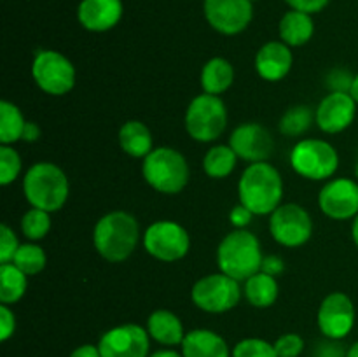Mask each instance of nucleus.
<instances>
[{
    "label": "nucleus",
    "mask_w": 358,
    "mask_h": 357,
    "mask_svg": "<svg viewBox=\"0 0 358 357\" xmlns=\"http://www.w3.org/2000/svg\"><path fill=\"white\" fill-rule=\"evenodd\" d=\"M350 94H352V97L355 98V102H357V105H358V74L355 76V79H353L352 90H350Z\"/></svg>",
    "instance_id": "a18cd8bd"
},
{
    "label": "nucleus",
    "mask_w": 358,
    "mask_h": 357,
    "mask_svg": "<svg viewBox=\"0 0 358 357\" xmlns=\"http://www.w3.org/2000/svg\"><path fill=\"white\" fill-rule=\"evenodd\" d=\"M315 24L311 20V14L303 13V10H289L280 21V37L290 48L304 46L313 37Z\"/></svg>",
    "instance_id": "4be33fe9"
},
{
    "label": "nucleus",
    "mask_w": 358,
    "mask_h": 357,
    "mask_svg": "<svg viewBox=\"0 0 358 357\" xmlns=\"http://www.w3.org/2000/svg\"><path fill=\"white\" fill-rule=\"evenodd\" d=\"M261 244L254 233L247 230H234L222 238L217 248V262L219 270L234 280L250 279L262 266Z\"/></svg>",
    "instance_id": "20e7f679"
},
{
    "label": "nucleus",
    "mask_w": 358,
    "mask_h": 357,
    "mask_svg": "<svg viewBox=\"0 0 358 357\" xmlns=\"http://www.w3.org/2000/svg\"><path fill=\"white\" fill-rule=\"evenodd\" d=\"M229 146L238 158L250 163L266 161L273 153V136L268 130L259 122H245L238 126L229 139Z\"/></svg>",
    "instance_id": "f3484780"
},
{
    "label": "nucleus",
    "mask_w": 358,
    "mask_h": 357,
    "mask_svg": "<svg viewBox=\"0 0 358 357\" xmlns=\"http://www.w3.org/2000/svg\"><path fill=\"white\" fill-rule=\"evenodd\" d=\"M317 357H346V352L338 343H327V345L322 346Z\"/></svg>",
    "instance_id": "a19ab883"
},
{
    "label": "nucleus",
    "mask_w": 358,
    "mask_h": 357,
    "mask_svg": "<svg viewBox=\"0 0 358 357\" xmlns=\"http://www.w3.org/2000/svg\"><path fill=\"white\" fill-rule=\"evenodd\" d=\"M119 144L121 149L131 158H145L154 149L150 130L140 121H126L121 126Z\"/></svg>",
    "instance_id": "5701e85b"
},
{
    "label": "nucleus",
    "mask_w": 358,
    "mask_h": 357,
    "mask_svg": "<svg viewBox=\"0 0 358 357\" xmlns=\"http://www.w3.org/2000/svg\"><path fill=\"white\" fill-rule=\"evenodd\" d=\"M346 357H358V342H355L350 346L348 352H346Z\"/></svg>",
    "instance_id": "de8ad7c7"
},
{
    "label": "nucleus",
    "mask_w": 358,
    "mask_h": 357,
    "mask_svg": "<svg viewBox=\"0 0 358 357\" xmlns=\"http://www.w3.org/2000/svg\"><path fill=\"white\" fill-rule=\"evenodd\" d=\"M143 247L157 261L173 262L187 254L191 238L185 227L175 220H157L143 233Z\"/></svg>",
    "instance_id": "9d476101"
},
{
    "label": "nucleus",
    "mask_w": 358,
    "mask_h": 357,
    "mask_svg": "<svg viewBox=\"0 0 358 357\" xmlns=\"http://www.w3.org/2000/svg\"><path fill=\"white\" fill-rule=\"evenodd\" d=\"M17 248H20V241H17L14 231L7 224H2L0 226V265L13 262Z\"/></svg>",
    "instance_id": "f704fd0d"
},
{
    "label": "nucleus",
    "mask_w": 358,
    "mask_h": 357,
    "mask_svg": "<svg viewBox=\"0 0 358 357\" xmlns=\"http://www.w3.org/2000/svg\"><path fill=\"white\" fill-rule=\"evenodd\" d=\"M294 63L292 51L290 46L285 42L273 41L262 46L255 55V69L262 79L269 80V83H276L287 77L290 72Z\"/></svg>",
    "instance_id": "a211bd4d"
},
{
    "label": "nucleus",
    "mask_w": 358,
    "mask_h": 357,
    "mask_svg": "<svg viewBox=\"0 0 358 357\" xmlns=\"http://www.w3.org/2000/svg\"><path fill=\"white\" fill-rule=\"evenodd\" d=\"M240 298L241 289L238 280L222 272L201 276L191 290L192 303L208 314H224L233 310Z\"/></svg>",
    "instance_id": "6e6552de"
},
{
    "label": "nucleus",
    "mask_w": 358,
    "mask_h": 357,
    "mask_svg": "<svg viewBox=\"0 0 358 357\" xmlns=\"http://www.w3.org/2000/svg\"><path fill=\"white\" fill-rule=\"evenodd\" d=\"M352 237H353V241H355V245H357V248H358V216L355 217V220H353Z\"/></svg>",
    "instance_id": "49530a36"
},
{
    "label": "nucleus",
    "mask_w": 358,
    "mask_h": 357,
    "mask_svg": "<svg viewBox=\"0 0 358 357\" xmlns=\"http://www.w3.org/2000/svg\"><path fill=\"white\" fill-rule=\"evenodd\" d=\"M294 170L310 181H324L332 177L339 167V154L332 144L318 139H304L294 146L290 153Z\"/></svg>",
    "instance_id": "0eeeda50"
},
{
    "label": "nucleus",
    "mask_w": 358,
    "mask_h": 357,
    "mask_svg": "<svg viewBox=\"0 0 358 357\" xmlns=\"http://www.w3.org/2000/svg\"><path fill=\"white\" fill-rule=\"evenodd\" d=\"M70 357H101V354L98 346L87 343V345L77 346V349L70 354Z\"/></svg>",
    "instance_id": "79ce46f5"
},
{
    "label": "nucleus",
    "mask_w": 358,
    "mask_h": 357,
    "mask_svg": "<svg viewBox=\"0 0 358 357\" xmlns=\"http://www.w3.org/2000/svg\"><path fill=\"white\" fill-rule=\"evenodd\" d=\"M227 126L226 104L217 94L203 93L192 98L185 112V130L198 142H213Z\"/></svg>",
    "instance_id": "423d86ee"
},
{
    "label": "nucleus",
    "mask_w": 358,
    "mask_h": 357,
    "mask_svg": "<svg viewBox=\"0 0 358 357\" xmlns=\"http://www.w3.org/2000/svg\"><path fill=\"white\" fill-rule=\"evenodd\" d=\"M140 240L138 220L128 212L115 210L105 214L93 231L98 254L110 262H121L133 254Z\"/></svg>",
    "instance_id": "f03ea898"
},
{
    "label": "nucleus",
    "mask_w": 358,
    "mask_h": 357,
    "mask_svg": "<svg viewBox=\"0 0 358 357\" xmlns=\"http://www.w3.org/2000/svg\"><path fill=\"white\" fill-rule=\"evenodd\" d=\"M315 119V112L306 105H296L290 107L283 114L280 121V132L285 136H299L311 128V122Z\"/></svg>",
    "instance_id": "c85d7f7f"
},
{
    "label": "nucleus",
    "mask_w": 358,
    "mask_h": 357,
    "mask_svg": "<svg viewBox=\"0 0 358 357\" xmlns=\"http://www.w3.org/2000/svg\"><path fill=\"white\" fill-rule=\"evenodd\" d=\"M231 357H278L275 345L261 338H245L236 343Z\"/></svg>",
    "instance_id": "2f4dec72"
},
{
    "label": "nucleus",
    "mask_w": 358,
    "mask_h": 357,
    "mask_svg": "<svg viewBox=\"0 0 358 357\" xmlns=\"http://www.w3.org/2000/svg\"><path fill=\"white\" fill-rule=\"evenodd\" d=\"M142 174L152 189L163 195H177L189 182V164L177 149L156 147L143 158Z\"/></svg>",
    "instance_id": "39448f33"
},
{
    "label": "nucleus",
    "mask_w": 358,
    "mask_h": 357,
    "mask_svg": "<svg viewBox=\"0 0 358 357\" xmlns=\"http://www.w3.org/2000/svg\"><path fill=\"white\" fill-rule=\"evenodd\" d=\"M234 80V69L227 59L212 58L201 70V86L205 93L217 94L229 90Z\"/></svg>",
    "instance_id": "393cba45"
},
{
    "label": "nucleus",
    "mask_w": 358,
    "mask_h": 357,
    "mask_svg": "<svg viewBox=\"0 0 358 357\" xmlns=\"http://www.w3.org/2000/svg\"><path fill=\"white\" fill-rule=\"evenodd\" d=\"M273 345L278 357H299L304 350V340L296 332H287L280 336Z\"/></svg>",
    "instance_id": "72a5a7b5"
},
{
    "label": "nucleus",
    "mask_w": 358,
    "mask_h": 357,
    "mask_svg": "<svg viewBox=\"0 0 358 357\" xmlns=\"http://www.w3.org/2000/svg\"><path fill=\"white\" fill-rule=\"evenodd\" d=\"M27 275L14 262L0 265V301L3 304L17 303L27 293Z\"/></svg>",
    "instance_id": "a878e982"
},
{
    "label": "nucleus",
    "mask_w": 358,
    "mask_h": 357,
    "mask_svg": "<svg viewBox=\"0 0 358 357\" xmlns=\"http://www.w3.org/2000/svg\"><path fill=\"white\" fill-rule=\"evenodd\" d=\"M353 79H355V77H352L348 72H345V70H332L331 76H329L327 79V84L332 88V91H346V93H350Z\"/></svg>",
    "instance_id": "e433bc0d"
},
{
    "label": "nucleus",
    "mask_w": 358,
    "mask_h": 357,
    "mask_svg": "<svg viewBox=\"0 0 358 357\" xmlns=\"http://www.w3.org/2000/svg\"><path fill=\"white\" fill-rule=\"evenodd\" d=\"M318 205L331 219H353L358 216V184L346 177L329 181L318 195Z\"/></svg>",
    "instance_id": "2eb2a0df"
},
{
    "label": "nucleus",
    "mask_w": 358,
    "mask_h": 357,
    "mask_svg": "<svg viewBox=\"0 0 358 357\" xmlns=\"http://www.w3.org/2000/svg\"><path fill=\"white\" fill-rule=\"evenodd\" d=\"M51 230V217L49 212L31 206L28 212H24L21 219V231L28 240H42Z\"/></svg>",
    "instance_id": "7c9ffc66"
},
{
    "label": "nucleus",
    "mask_w": 358,
    "mask_h": 357,
    "mask_svg": "<svg viewBox=\"0 0 358 357\" xmlns=\"http://www.w3.org/2000/svg\"><path fill=\"white\" fill-rule=\"evenodd\" d=\"M271 237L280 245L289 248L301 247L306 244L313 233V220L310 214L297 203L280 205L269 219Z\"/></svg>",
    "instance_id": "9b49d317"
},
{
    "label": "nucleus",
    "mask_w": 358,
    "mask_h": 357,
    "mask_svg": "<svg viewBox=\"0 0 358 357\" xmlns=\"http://www.w3.org/2000/svg\"><path fill=\"white\" fill-rule=\"evenodd\" d=\"M355 304L345 293H332L322 301L317 322L322 335L329 340H343L355 326Z\"/></svg>",
    "instance_id": "ddd939ff"
},
{
    "label": "nucleus",
    "mask_w": 358,
    "mask_h": 357,
    "mask_svg": "<svg viewBox=\"0 0 358 357\" xmlns=\"http://www.w3.org/2000/svg\"><path fill=\"white\" fill-rule=\"evenodd\" d=\"M16 329V317L7 304H0V340L7 342Z\"/></svg>",
    "instance_id": "c9c22d12"
},
{
    "label": "nucleus",
    "mask_w": 358,
    "mask_h": 357,
    "mask_svg": "<svg viewBox=\"0 0 358 357\" xmlns=\"http://www.w3.org/2000/svg\"><path fill=\"white\" fill-rule=\"evenodd\" d=\"M292 9L303 10V13L315 14L320 13L325 6L329 4V0H285Z\"/></svg>",
    "instance_id": "58836bf2"
},
{
    "label": "nucleus",
    "mask_w": 358,
    "mask_h": 357,
    "mask_svg": "<svg viewBox=\"0 0 358 357\" xmlns=\"http://www.w3.org/2000/svg\"><path fill=\"white\" fill-rule=\"evenodd\" d=\"M150 336L138 324H121L100 338L101 357H149Z\"/></svg>",
    "instance_id": "f8f14e48"
},
{
    "label": "nucleus",
    "mask_w": 358,
    "mask_h": 357,
    "mask_svg": "<svg viewBox=\"0 0 358 357\" xmlns=\"http://www.w3.org/2000/svg\"><path fill=\"white\" fill-rule=\"evenodd\" d=\"M283 270H285V266H283V261L278 258V255H266V258L262 259L261 272L276 276V275H280Z\"/></svg>",
    "instance_id": "ea45409f"
},
{
    "label": "nucleus",
    "mask_w": 358,
    "mask_h": 357,
    "mask_svg": "<svg viewBox=\"0 0 358 357\" xmlns=\"http://www.w3.org/2000/svg\"><path fill=\"white\" fill-rule=\"evenodd\" d=\"M45 252L35 244H23L17 248L13 262L27 276L37 275L45 268Z\"/></svg>",
    "instance_id": "c756f323"
},
{
    "label": "nucleus",
    "mask_w": 358,
    "mask_h": 357,
    "mask_svg": "<svg viewBox=\"0 0 358 357\" xmlns=\"http://www.w3.org/2000/svg\"><path fill=\"white\" fill-rule=\"evenodd\" d=\"M21 172V158L10 146H0V184L9 186Z\"/></svg>",
    "instance_id": "473e14b6"
},
{
    "label": "nucleus",
    "mask_w": 358,
    "mask_h": 357,
    "mask_svg": "<svg viewBox=\"0 0 358 357\" xmlns=\"http://www.w3.org/2000/svg\"><path fill=\"white\" fill-rule=\"evenodd\" d=\"M254 214L243 205V203H238V205L233 206V210L229 212V220L236 230H245V227L250 224Z\"/></svg>",
    "instance_id": "4c0bfd02"
},
{
    "label": "nucleus",
    "mask_w": 358,
    "mask_h": 357,
    "mask_svg": "<svg viewBox=\"0 0 358 357\" xmlns=\"http://www.w3.org/2000/svg\"><path fill=\"white\" fill-rule=\"evenodd\" d=\"M203 10L210 27L224 35L243 31L254 16L252 0H205Z\"/></svg>",
    "instance_id": "4468645a"
},
{
    "label": "nucleus",
    "mask_w": 358,
    "mask_h": 357,
    "mask_svg": "<svg viewBox=\"0 0 358 357\" xmlns=\"http://www.w3.org/2000/svg\"><path fill=\"white\" fill-rule=\"evenodd\" d=\"M31 76L35 84L41 88L44 93L62 97L72 91L76 84V69L72 62L62 52L44 49L35 55L31 63Z\"/></svg>",
    "instance_id": "1a4fd4ad"
},
{
    "label": "nucleus",
    "mask_w": 358,
    "mask_h": 357,
    "mask_svg": "<svg viewBox=\"0 0 358 357\" xmlns=\"http://www.w3.org/2000/svg\"><path fill=\"white\" fill-rule=\"evenodd\" d=\"M69 178L65 172L55 163L41 161L28 168L23 178V192L35 209L45 212H56L62 209L69 200Z\"/></svg>",
    "instance_id": "7ed1b4c3"
},
{
    "label": "nucleus",
    "mask_w": 358,
    "mask_h": 357,
    "mask_svg": "<svg viewBox=\"0 0 358 357\" xmlns=\"http://www.w3.org/2000/svg\"><path fill=\"white\" fill-rule=\"evenodd\" d=\"M41 136V128H38L37 122H31L27 121V126H24V132H23V139L24 142H35V140Z\"/></svg>",
    "instance_id": "37998d69"
},
{
    "label": "nucleus",
    "mask_w": 358,
    "mask_h": 357,
    "mask_svg": "<svg viewBox=\"0 0 358 357\" xmlns=\"http://www.w3.org/2000/svg\"><path fill=\"white\" fill-rule=\"evenodd\" d=\"M238 195L240 203H243L254 216L273 214L282 205V175L268 161L248 164L240 177Z\"/></svg>",
    "instance_id": "f257e3e1"
},
{
    "label": "nucleus",
    "mask_w": 358,
    "mask_h": 357,
    "mask_svg": "<svg viewBox=\"0 0 358 357\" xmlns=\"http://www.w3.org/2000/svg\"><path fill=\"white\" fill-rule=\"evenodd\" d=\"M236 153L231 146H215L203 158V170L212 178H224L236 167Z\"/></svg>",
    "instance_id": "cd10ccee"
},
{
    "label": "nucleus",
    "mask_w": 358,
    "mask_h": 357,
    "mask_svg": "<svg viewBox=\"0 0 358 357\" xmlns=\"http://www.w3.org/2000/svg\"><path fill=\"white\" fill-rule=\"evenodd\" d=\"M147 332L157 343L166 346L182 345L185 335L180 318L170 310H156L147 318Z\"/></svg>",
    "instance_id": "412c9836"
},
{
    "label": "nucleus",
    "mask_w": 358,
    "mask_h": 357,
    "mask_svg": "<svg viewBox=\"0 0 358 357\" xmlns=\"http://www.w3.org/2000/svg\"><path fill=\"white\" fill-rule=\"evenodd\" d=\"M245 296H247L248 303L255 308H268L275 304L278 300V282L276 276L268 275L264 272H257L252 275L250 279L245 280Z\"/></svg>",
    "instance_id": "b1692460"
},
{
    "label": "nucleus",
    "mask_w": 358,
    "mask_h": 357,
    "mask_svg": "<svg viewBox=\"0 0 358 357\" xmlns=\"http://www.w3.org/2000/svg\"><path fill=\"white\" fill-rule=\"evenodd\" d=\"M122 16L121 0H83L77 9L79 23L90 31H107Z\"/></svg>",
    "instance_id": "6ab92c4d"
},
{
    "label": "nucleus",
    "mask_w": 358,
    "mask_h": 357,
    "mask_svg": "<svg viewBox=\"0 0 358 357\" xmlns=\"http://www.w3.org/2000/svg\"><path fill=\"white\" fill-rule=\"evenodd\" d=\"M24 126H27V121L17 105L7 100L0 102V142L2 146H10L23 139Z\"/></svg>",
    "instance_id": "bb28decb"
},
{
    "label": "nucleus",
    "mask_w": 358,
    "mask_h": 357,
    "mask_svg": "<svg viewBox=\"0 0 358 357\" xmlns=\"http://www.w3.org/2000/svg\"><path fill=\"white\" fill-rule=\"evenodd\" d=\"M355 175H357V178H358V161H357V167H355Z\"/></svg>",
    "instance_id": "09e8293b"
},
{
    "label": "nucleus",
    "mask_w": 358,
    "mask_h": 357,
    "mask_svg": "<svg viewBox=\"0 0 358 357\" xmlns=\"http://www.w3.org/2000/svg\"><path fill=\"white\" fill-rule=\"evenodd\" d=\"M184 357H231L226 340L210 329H192L182 342Z\"/></svg>",
    "instance_id": "aec40b11"
},
{
    "label": "nucleus",
    "mask_w": 358,
    "mask_h": 357,
    "mask_svg": "<svg viewBox=\"0 0 358 357\" xmlns=\"http://www.w3.org/2000/svg\"><path fill=\"white\" fill-rule=\"evenodd\" d=\"M149 357H184L182 356V354H178V352H175V350H157V352H154V354H150Z\"/></svg>",
    "instance_id": "c03bdc74"
},
{
    "label": "nucleus",
    "mask_w": 358,
    "mask_h": 357,
    "mask_svg": "<svg viewBox=\"0 0 358 357\" xmlns=\"http://www.w3.org/2000/svg\"><path fill=\"white\" fill-rule=\"evenodd\" d=\"M357 115V102L346 91H331L318 104L315 122L325 133H341L352 126Z\"/></svg>",
    "instance_id": "dca6fc26"
}]
</instances>
